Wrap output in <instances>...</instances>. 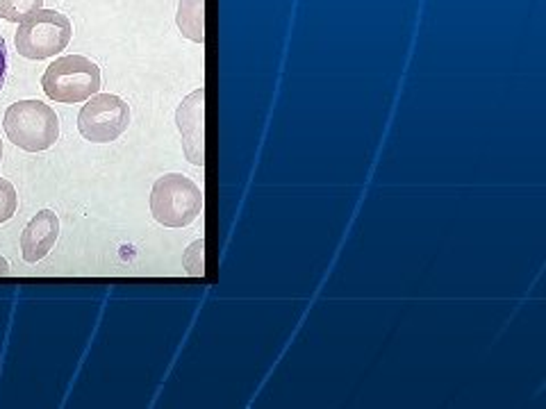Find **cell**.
I'll list each match as a JSON object with an SVG mask.
<instances>
[{"instance_id": "1", "label": "cell", "mask_w": 546, "mask_h": 409, "mask_svg": "<svg viewBox=\"0 0 546 409\" xmlns=\"http://www.w3.org/2000/svg\"><path fill=\"white\" fill-rule=\"evenodd\" d=\"M5 135L27 153L53 148L59 139V118L50 105L41 100H18L5 112Z\"/></svg>"}, {"instance_id": "2", "label": "cell", "mask_w": 546, "mask_h": 409, "mask_svg": "<svg viewBox=\"0 0 546 409\" xmlns=\"http://www.w3.org/2000/svg\"><path fill=\"white\" fill-rule=\"evenodd\" d=\"M205 205V196L194 180L182 173L158 178L150 191V214L164 228H185L194 223Z\"/></svg>"}, {"instance_id": "3", "label": "cell", "mask_w": 546, "mask_h": 409, "mask_svg": "<svg viewBox=\"0 0 546 409\" xmlns=\"http://www.w3.org/2000/svg\"><path fill=\"white\" fill-rule=\"evenodd\" d=\"M41 87L55 103H85L100 91V68L85 55H64L46 68Z\"/></svg>"}, {"instance_id": "4", "label": "cell", "mask_w": 546, "mask_h": 409, "mask_svg": "<svg viewBox=\"0 0 546 409\" xmlns=\"http://www.w3.org/2000/svg\"><path fill=\"white\" fill-rule=\"evenodd\" d=\"M73 26L68 16L55 9H36L30 18L18 26L16 53L26 59H48L67 50L71 41Z\"/></svg>"}, {"instance_id": "5", "label": "cell", "mask_w": 546, "mask_h": 409, "mask_svg": "<svg viewBox=\"0 0 546 409\" xmlns=\"http://www.w3.org/2000/svg\"><path fill=\"white\" fill-rule=\"evenodd\" d=\"M130 126V105L114 94H94L77 114V130L91 144L117 141Z\"/></svg>"}, {"instance_id": "6", "label": "cell", "mask_w": 546, "mask_h": 409, "mask_svg": "<svg viewBox=\"0 0 546 409\" xmlns=\"http://www.w3.org/2000/svg\"><path fill=\"white\" fill-rule=\"evenodd\" d=\"M205 91L203 87L196 89L194 94L187 96L180 103L176 114L178 130L182 135V148H185L187 159L196 167H203L205 162V128H203V117H205Z\"/></svg>"}, {"instance_id": "7", "label": "cell", "mask_w": 546, "mask_h": 409, "mask_svg": "<svg viewBox=\"0 0 546 409\" xmlns=\"http://www.w3.org/2000/svg\"><path fill=\"white\" fill-rule=\"evenodd\" d=\"M59 237V219L53 210L36 211L21 234V252L27 264H36L53 251Z\"/></svg>"}, {"instance_id": "8", "label": "cell", "mask_w": 546, "mask_h": 409, "mask_svg": "<svg viewBox=\"0 0 546 409\" xmlns=\"http://www.w3.org/2000/svg\"><path fill=\"white\" fill-rule=\"evenodd\" d=\"M178 27L187 39L205 41V0H180L178 5Z\"/></svg>"}, {"instance_id": "9", "label": "cell", "mask_w": 546, "mask_h": 409, "mask_svg": "<svg viewBox=\"0 0 546 409\" xmlns=\"http://www.w3.org/2000/svg\"><path fill=\"white\" fill-rule=\"evenodd\" d=\"M41 7L44 0H0V18L9 23H23Z\"/></svg>"}, {"instance_id": "10", "label": "cell", "mask_w": 546, "mask_h": 409, "mask_svg": "<svg viewBox=\"0 0 546 409\" xmlns=\"http://www.w3.org/2000/svg\"><path fill=\"white\" fill-rule=\"evenodd\" d=\"M18 210V196L16 189L9 180L0 178V223H7Z\"/></svg>"}, {"instance_id": "11", "label": "cell", "mask_w": 546, "mask_h": 409, "mask_svg": "<svg viewBox=\"0 0 546 409\" xmlns=\"http://www.w3.org/2000/svg\"><path fill=\"white\" fill-rule=\"evenodd\" d=\"M185 266L190 275H203V239L191 243L185 255Z\"/></svg>"}, {"instance_id": "12", "label": "cell", "mask_w": 546, "mask_h": 409, "mask_svg": "<svg viewBox=\"0 0 546 409\" xmlns=\"http://www.w3.org/2000/svg\"><path fill=\"white\" fill-rule=\"evenodd\" d=\"M5 77H7V46H5L3 35H0V91L5 87Z\"/></svg>"}, {"instance_id": "13", "label": "cell", "mask_w": 546, "mask_h": 409, "mask_svg": "<svg viewBox=\"0 0 546 409\" xmlns=\"http://www.w3.org/2000/svg\"><path fill=\"white\" fill-rule=\"evenodd\" d=\"M12 273V269H9V264H7V260H5V257H0V275H9Z\"/></svg>"}, {"instance_id": "14", "label": "cell", "mask_w": 546, "mask_h": 409, "mask_svg": "<svg viewBox=\"0 0 546 409\" xmlns=\"http://www.w3.org/2000/svg\"><path fill=\"white\" fill-rule=\"evenodd\" d=\"M0 159H3V141H0Z\"/></svg>"}]
</instances>
